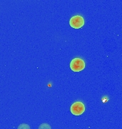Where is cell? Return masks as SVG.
<instances>
[{
    "instance_id": "5b68a950",
    "label": "cell",
    "mask_w": 122,
    "mask_h": 129,
    "mask_svg": "<svg viewBox=\"0 0 122 129\" xmlns=\"http://www.w3.org/2000/svg\"><path fill=\"white\" fill-rule=\"evenodd\" d=\"M18 129H31L30 128V126L28 124L26 123H22V124H20L19 125Z\"/></svg>"
},
{
    "instance_id": "3957f363",
    "label": "cell",
    "mask_w": 122,
    "mask_h": 129,
    "mask_svg": "<svg viewBox=\"0 0 122 129\" xmlns=\"http://www.w3.org/2000/svg\"><path fill=\"white\" fill-rule=\"evenodd\" d=\"M69 24L74 29H79L84 24V19L80 15H75L69 20Z\"/></svg>"
},
{
    "instance_id": "7a4b0ae2",
    "label": "cell",
    "mask_w": 122,
    "mask_h": 129,
    "mask_svg": "<svg viewBox=\"0 0 122 129\" xmlns=\"http://www.w3.org/2000/svg\"><path fill=\"white\" fill-rule=\"evenodd\" d=\"M70 111L73 115H80L85 111V106L81 102H75L71 106Z\"/></svg>"
},
{
    "instance_id": "277c9868",
    "label": "cell",
    "mask_w": 122,
    "mask_h": 129,
    "mask_svg": "<svg viewBox=\"0 0 122 129\" xmlns=\"http://www.w3.org/2000/svg\"><path fill=\"white\" fill-rule=\"evenodd\" d=\"M39 129H51V128L48 123H42L39 125Z\"/></svg>"
},
{
    "instance_id": "6da1fadb",
    "label": "cell",
    "mask_w": 122,
    "mask_h": 129,
    "mask_svg": "<svg viewBox=\"0 0 122 129\" xmlns=\"http://www.w3.org/2000/svg\"><path fill=\"white\" fill-rule=\"evenodd\" d=\"M70 68L74 72H80L85 68V62L81 58H74L70 63Z\"/></svg>"
}]
</instances>
